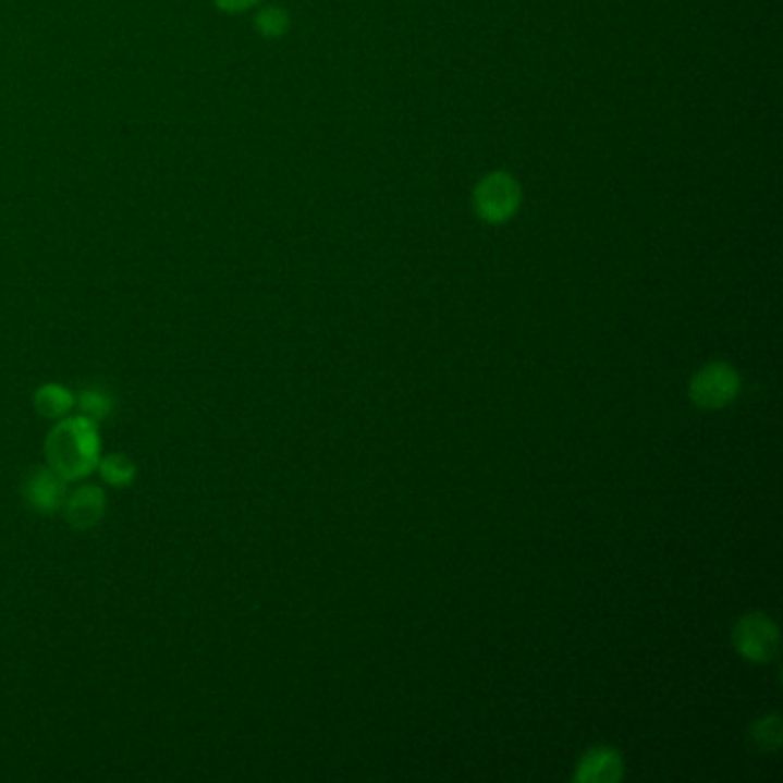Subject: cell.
Listing matches in <instances>:
<instances>
[{
  "mask_svg": "<svg viewBox=\"0 0 783 783\" xmlns=\"http://www.w3.org/2000/svg\"><path fill=\"white\" fill-rule=\"evenodd\" d=\"M519 184L507 173H490L485 175L476 192L474 207L476 215L488 223H503L511 219L519 207Z\"/></svg>",
  "mask_w": 783,
  "mask_h": 783,
  "instance_id": "7a4b0ae2",
  "label": "cell"
},
{
  "mask_svg": "<svg viewBox=\"0 0 783 783\" xmlns=\"http://www.w3.org/2000/svg\"><path fill=\"white\" fill-rule=\"evenodd\" d=\"M78 407H81V414L83 416H88L90 420H101V418H106V416H109L111 414V409H113V400H111V395L109 393H103L101 389H88V391H83L81 395H78Z\"/></svg>",
  "mask_w": 783,
  "mask_h": 783,
  "instance_id": "30bf717a",
  "label": "cell"
},
{
  "mask_svg": "<svg viewBox=\"0 0 783 783\" xmlns=\"http://www.w3.org/2000/svg\"><path fill=\"white\" fill-rule=\"evenodd\" d=\"M24 494L37 513L51 515L62 511V503H65L68 497V480L60 478L49 467H41L28 476L24 485Z\"/></svg>",
  "mask_w": 783,
  "mask_h": 783,
  "instance_id": "5b68a950",
  "label": "cell"
},
{
  "mask_svg": "<svg viewBox=\"0 0 783 783\" xmlns=\"http://www.w3.org/2000/svg\"><path fill=\"white\" fill-rule=\"evenodd\" d=\"M76 407V397L60 384H45L35 393V409L45 418L60 420Z\"/></svg>",
  "mask_w": 783,
  "mask_h": 783,
  "instance_id": "ba28073f",
  "label": "cell"
},
{
  "mask_svg": "<svg viewBox=\"0 0 783 783\" xmlns=\"http://www.w3.org/2000/svg\"><path fill=\"white\" fill-rule=\"evenodd\" d=\"M97 469L101 478L113 485V488H124V485H130L136 478V464L122 453L106 455L103 460H99Z\"/></svg>",
  "mask_w": 783,
  "mask_h": 783,
  "instance_id": "9c48e42d",
  "label": "cell"
},
{
  "mask_svg": "<svg viewBox=\"0 0 783 783\" xmlns=\"http://www.w3.org/2000/svg\"><path fill=\"white\" fill-rule=\"evenodd\" d=\"M751 737L760 749H776L781 745V719L772 714L763 722H758L751 731Z\"/></svg>",
  "mask_w": 783,
  "mask_h": 783,
  "instance_id": "8fae6325",
  "label": "cell"
},
{
  "mask_svg": "<svg viewBox=\"0 0 783 783\" xmlns=\"http://www.w3.org/2000/svg\"><path fill=\"white\" fill-rule=\"evenodd\" d=\"M733 644L747 660L768 662L779 650V629L763 613H751V616L737 621Z\"/></svg>",
  "mask_w": 783,
  "mask_h": 783,
  "instance_id": "277c9868",
  "label": "cell"
},
{
  "mask_svg": "<svg viewBox=\"0 0 783 783\" xmlns=\"http://www.w3.org/2000/svg\"><path fill=\"white\" fill-rule=\"evenodd\" d=\"M258 21H260L262 33H267V35H281L285 28V16L279 10H265Z\"/></svg>",
  "mask_w": 783,
  "mask_h": 783,
  "instance_id": "7c38bea8",
  "label": "cell"
},
{
  "mask_svg": "<svg viewBox=\"0 0 783 783\" xmlns=\"http://www.w3.org/2000/svg\"><path fill=\"white\" fill-rule=\"evenodd\" d=\"M256 3V0H219V5L225 10H244Z\"/></svg>",
  "mask_w": 783,
  "mask_h": 783,
  "instance_id": "4fadbf2b",
  "label": "cell"
},
{
  "mask_svg": "<svg viewBox=\"0 0 783 783\" xmlns=\"http://www.w3.org/2000/svg\"><path fill=\"white\" fill-rule=\"evenodd\" d=\"M623 776V758L609 747H596L584 754L577 766L575 781L584 783H611Z\"/></svg>",
  "mask_w": 783,
  "mask_h": 783,
  "instance_id": "52a82bcc",
  "label": "cell"
},
{
  "mask_svg": "<svg viewBox=\"0 0 783 783\" xmlns=\"http://www.w3.org/2000/svg\"><path fill=\"white\" fill-rule=\"evenodd\" d=\"M739 391V375L729 364H710L696 372L689 387V395L698 407L719 409L735 400Z\"/></svg>",
  "mask_w": 783,
  "mask_h": 783,
  "instance_id": "3957f363",
  "label": "cell"
},
{
  "mask_svg": "<svg viewBox=\"0 0 783 783\" xmlns=\"http://www.w3.org/2000/svg\"><path fill=\"white\" fill-rule=\"evenodd\" d=\"M47 462L68 482L88 478L101 460V441L97 423L88 416H65L51 428L47 443Z\"/></svg>",
  "mask_w": 783,
  "mask_h": 783,
  "instance_id": "6da1fadb",
  "label": "cell"
},
{
  "mask_svg": "<svg viewBox=\"0 0 783 783\" xmlns=\"http://www.w3.org/2000/svg\"><path fill=\"white\" fill-rule=\"evenodd\" d=\"M62 513H65V519L72 528L88 531V528H95L101 522L106 513V497L95 485H81L72 492L68 490Z\"/></svg>",
  "mask_w": 783,
  "mask_h": 783,
  "instance_id": "8992f818",
  "label": "cell"
}]
</instances>
